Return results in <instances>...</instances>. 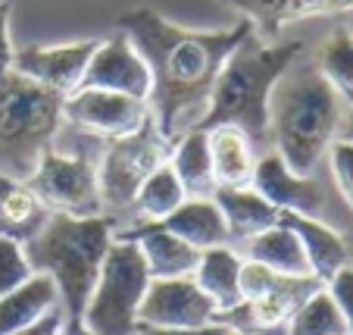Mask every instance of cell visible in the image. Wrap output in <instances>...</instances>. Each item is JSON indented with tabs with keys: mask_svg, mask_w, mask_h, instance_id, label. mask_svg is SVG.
I'll use <instances>...</instances> for the list:
<instances>
[{
	"mask_svg": "<svg viewBox=\"0 0 353 335\" xmlns=\"http://www.w3.org/2000/svg\"><path fill=\"white\" fill-rule=\"evenodd\" d=\"M116 28L138 47V54L150 69L147 107H150L157 128L172 144L185 132L200 126L222 63L254 32L247 19L234 22L232 28H219V32L185 28L169 22L154 7L125 10L116 19Z\"/></svg>",
	"mask_w": 353,
	"mask_h": 335,
	"instance_id": "6da1fadb",
	"label": "cell"
},
{
	"mask_svg": "<svg viewBox=\"0 0 353 335\" xmlns=\"http://www.w3.org/2000/svg\"><path fill=\"white\" fill-rule=\"evenodd\" d=\"M347 104L322 79L313 60H297L269 94V138L281 160L300 175H313L341 132Z\"/></svg>",
	"mask_w": 353,
	"mask_h": 335,
	"instance_id": "7a4b0ae2",
	"label": "cell"
},
{
	"mask_svg": "<svg viewBox=\"0 0 353 335\" xmlns=\"http://www.w3.org/2000/svg\"><path fill=\"white\" fill-rule=\"evenodd\" d=\"M297 57H303V41H263L256 32H250L222 63L210 107L197 128L207 132L213 126H238L256 154L269 151V94Z\"/></svg>",
	"mask_w": 353,
	"mask_h": 335,
	"instance_id": "3957f363",
	"label": "cell"
},
{
	"mask_svg": "<svg viewBox=\"0 0 353 335\" xmlns=\"http://www.w3.org/2000/svg\"><path fill=\"white\" fill-rule=\"evenodd\" d=\"M116 235V220L100 216L50 213L38 235L26 245V257L34 273L54 279L66 320H81L85 304L94 291L103 257Z\"/></svg>",
	"mask_w": 353,
	"mask_h": 335,
	"instance_id": "277c9868",
	"label": "cell"
},
{
	"mask_svg": "<svg viewBox=\"0 0 353 335\" xmlns=\"http://www.w3.org/2000/svg\"><path fill=\"white\" fill-rule=\"evenodd\" d=\"M63 94L10 69L0 75V173L26 182L63 128Z\"/></svg>",
	"mask_w": 353,
	"mask_h": 335,
	"instance_id": "5b68a950",
	"label": "cell"
},
{
	"mask_svg": "<svg viewBox=\"0 0 353 335\" xmlns=\"http://www.w3.org/2000/svg\"><path fill=\"white\" fill-rule=\"evenodd\" d=\"M147 285H150V273H147L141 248L132 238L113 235V245L103 257L81 323L94 335H134Z\"/></svg>",
	"mask_w": 353,
	"mask_h": 335,
	"instance_id": "8992f818",
	"label": "cell"
},
{
	"mask_svg": "<svg viewBox=\"0 0 353 335\" xmlns=\"http://www.w3.org/2000/svg\"><path fill=\"white\" fill-rule=\"evenodd\" d=\"M172 141L157 128L154 116H147L141 128L132 135L103 141L97 160V179H100V198H103V213H122L132 210L138 188L147 182V175L169 163Z\"/></svg>",
	"mask_w": 353,
	"mask_h": 335,
	"instance_id": "52a82bcc",
	"label": "cell"
},
{
	"mask_svg": "<svg viewBox=\"0 0 353 335\" xmlns=\"http://www.w3.org/2000/svg\"><path fill=\"white\" fill-rule=\"evenodd\" d=\"M103 141L85 151H60L54 144L44 151L34 173L28 175V188L44 201L47 210L69 216H100L103 198H100L97 160Z\"/></svg>",
	"mask_w": 353,
	"mask_h": 335,
	"instance_id": "ba28073f",
	"label": "cell"
},
{
	"mask_svg": "<svg viewBox=\"0 0 353 335\" xmlns=\"http://www.w3.org/2000/svg\"><path fill=\"white\" fill-rule=\"evenodd\" d=\"M150 116L147 101L128 97L119 91H103V88H75L63 97V119L72 128L94 138H122L141 128V122Z\"/></svg>",
	"mask_w": 353,
	"mask_h": 335,
	"instance_id": "9c48e42d",
	"label": "cell"
},
{
	"mask_svg": "<svg viewBox=\"0 0 353 335\" xmlns=\"http://www.w3.org/2000/svg\"><path fill=\"white\" fill-rule=\"evenodd\" d=\"M322 285L325 282H319L316 276H281L272 291L254 298V301L234 304L232 310H222V314H216V323L232 329V332L275 335L279 329H288L294 310Z\"/></svg>",
	"mask_w": 353,
	"mask_h": 335,
	"instance_id": "30bf717a",
	"label": "cell"
},
{
	"mask_svg": "<svg viewBox=\"0 0 353 335\" xmlns=\"http://www.w3.org/2000/svg\"><path fill=\"white\" fill-rule=\"evenodd\" d=\"M216 323V304L210 301L194 276L150 279L138 310V326L154 329H200Z\"/></svg>",
	"mask_w": 353,
	"mask_h": 335,
	"instance_id": "8fae6325",
	"label": "cell"
},
{
	"mask_svg": "<svg viewBox=\"0 0 353 335\" xmlns=\"http://www.w3.org/2000/svg\"><path fill=\"white\" fill-rule=\"evenodd\" d=\"M100 38L72 41V44H57V47H22L13 54V69L26 79L38 82V85L50 88L57 94H72L85 79V69L91 63L94 50H97Z\"/></svg>",
	"mask_w": 353,
	"mask_h": 335,
	"instance_id": "7c38bea8",
	"label": "cell"
},
{
	"mask_svg": "<svg viewBox=\"0 0 353 335\" xmlns=\"http://www.w3.org/2000/svg\"><path fill=\"white\" fill-rule=\"evenodd\" d=\"M250 185L272 204L281 213H303V216H319L325 210V191L313 175H300L281 160L275 148L263 151L256 157L254 182Z\"/></svg>",
	"mask_w": 353,
	"mask_h": 335,
	"instance_id": "4fadbf2b",
	"label": "cell"
},
{
	"mask_svg": "<svg viewBox=\"0 0 353 335\" xmlns=\"http://www.w3.org/2000/svg\"><path fill=\"white\" fill-rule=\"evenodd\" d=\"M79 88H103V91H119L128 97H138V101H147L150 69H147L144 57L138 54V47L119 32L97 44Z\"/></svg>",
	"mask_w": 353,
	"mask_h": 335,
	"instance_id": "5bb4252c",
	"label": "cell"
},
{
	"mask_svg": "<svg viewBox=\"0 0 353 335\" xmlns=\"http://www.w3.org/2000/svg\"><path fill=\"white\" fill-rule=\"evenodd\" d=\"M219 3L244 16L263 41H279V35L300 19L353 13V0H219Z\"/></svg>",
	"mask_w": 353,
	"mask_h": 335,
	"instance_id": "9a60e30c",
	"label": "cell"
},
{
	"mask_svg": "<svg viewBox=\"0 0 353 335\" xmlns=\"http://www.w3.org/2000/svg\"><path fill=\"white\" fill-rule=\"evenodd\" d=\"M116 235L132 238L141 248L150 279H175V276H191L197 269L200 251L185 238L172 235L163 222H132Z\"/></svg>",
	"mask_w": 353,
	"mask_h": 335,
	"instance_id": "2e32d148",
	"label": "cell"
},
{
	"mask_svg": "<svg viewBox=\"0 0 353 335\" xmlns=\"http://www.w3.org/2000/svg\"><path fill=\"white\" fill-rule=\"evenodd\" d=\"M279 222H285L294 235L303 245V254H307L310 273L319 282H328L341 267L350 263V245L338 229L325 226L319 216H303V213H281Z\"/></svg>",
	"mask_w": 353,
	"mask_h": 335,
	"instance_id": "e0dca14e",
	"label": "cell"
},
{
	"mask_svg": "<svg viewBox=\"0 0 353 335\" xmlns=\"http://www.w3.org/2000/svg\"><path fill=\"white\" fill-rule=\"evenodd\" d=\"M213 201L219 204L222 216H225L228 245H232V248H238L247 238L260 235L263 229L275 226L281 216V210H275L254 185H238V188L219 185L213 191Z\"/></svg>",
	"mask_w": 353,
	"mask_h": 335,
	"instance_id": "ac0fdd59",
	"label": "cell"
},
{
	"mask_svg": "<svg viewBox=\"0 0 353 335\" xmlns=\"http://www.w3.org/2000/svg\"><path fill=\"white\" fill-rule=\"evenodd\" d=\"M50 213L54 210L44 207V201L28 188V182L0 173V238L28 245L44 229Z\"/></svg>",
	"mask_w": 353,
	"mask_h": 335,
	"instance_id": "d6986e66",
	"label": "cell"
},
{
	"mask_svg": "<svg viewBox=\"0 0 353 335\" xmlns=\"http://www.w3.org/2000/svg\"><path fill=\"white\" fill-rule=\"evenodd\" d=\"M163 226L172 235L185 238L188 245H194L197 251L207 248H219V245H228V226L225 216H222L219 204L210 198H185L179 204V210L160 220Z\"/></svg>",
	"mask_w": 353,
	"mask_h": 335,
	"instance_id": "ffe728a7",
	"label": "cell"
},
{
	"mask_svg": "<svg viewBox=\"0 0 353 335\" xmlns=\"http://www.w3.org/2000/svg\"><path fill=\"white\" fill-rule=\"evenodd\" d=\"M210 138V157H213V175L219 185H250L256 169V148L250 144L238 126H213L207 128Z\"/></svg>",
	"mask_w": 353,
	"mask_h": 335,
	"instance_id": "44dd1931",
	"label": "cell"
},
{
	"mask_svg": "<svg viewBox=\"0 0 353 335\" xmlns=\"http://www.w3.org/2000/svg\"><path fill=\"white\" fill-rule=\"evenodd\" d=\"M54 307H60V291H57L54 279L44 273H34L19 289L0 298V335H13L34 326Z\"/></svg>",
	"mask_w": 353,
	"mask_h": 335,
	"instance_id": "7402d4cb",
	"label": "cell"
},
{
	"mask_svg": "<svg viewBox=\"0 0 353 335\" xmlns=\"http://www.w3.org/2000/svg\"><path fill=\"white\" fill-rule=\"evenodd\" d=\"M238 251L244 260H256L263 267L275 269L279 276H313L310 273L307 254H303V245L300 238L285 226V222H275V226L263 229L260 235L247 238L244 245H238Z\"/></svg>",
	"mask_w": 353,
	"mask_h": 335,
	"instance_id": "603a6c76",
	"label": "cell"
},
{
	"mask_svg": "<svg viewBox=\"0 0 353 335\" xmlns=\"http://www.w3.org/2000/svg\"><path fill=\"white\" fill-rule=\"evenodd\" d=\"M241 263L244 257L232 248V245H219V248L200 251L197 269H194V282L200 285V291L216 304V314L232 310L234 304H241Z\"/></svg>",
	"mask_w": 353,
	"mask_h": 335,
	"instance_id": "cb8c5ba5",
	"label": "cell"
},
{
	"mask_svg": "<svg viewBox=\"0 0 353 335\" xmlns=\"http://www.w3.org/2000/svg\"><path fill=\"white\" fill-rule=\"evenodd\" d=\"M169 166L175 169L188 198H210L216 191L213 157H210V138L203 128H191L172 144Z\"/></svg>",
	"mask_w": 353,
	"mask_h": 335,
	"instance_id": "d4e9b609",
	"label": "cell"
},
{
	"mask_svg": "<svg viewBox=\"0 0 353 335\" xmlns=\"http://www.w3.org/2000/svg\"><path fill=\"white\" fill-rule=\"evenodd\" d=\"M313 63L322 73V79L341 94V101L350 107L353 104V35L347 32V26L332 28V35L316 50Z\"/></svg>",
	"mask_w": 353,
	"mask_h": 335,
	"instance_id": "484cf974",
	"label": "cell"
},
{
	"mask_svg": "<svg viewBox=\"0 0 353 335\" xmlns=\"http://www.w3.org/2000/svg\"><path fill=\"white\" fill-rule=\"evenodd\" d=\"M185 188H181L179 175L169 163H163L160 169L147 175V182L138 188L132 210L138 213V222H160L166 220L172 210H179V204L185 201Z\"/></svg>",
	"mask_w": 353,
	"mask_h": 335,
	"instance_id": "4316f807",
	"label": "cell"
},
{
	"mask_svg": "<svg viewBox=\"0 0 353 335\" xmlns=\"http://www.w3.org/2000/svg\"><path fill=\"white\" fill-rule=\"evenodd\" d=\"M285 335H347L344 316H341L338 304L328 295L325 285L316 289L307 301L294 310Z\"/></svg>",
	"mask_w": 353,
	"mask_h": 335,
	"instance_id": "83f0119b",
	"label": "cell"
},
{
	"mask_svg": "<svg viewBox=\"0 0 353 335\" xmlns=\"http://www.w3.org/2000/svg\"><path fill=\"white\" fill-rule=\"evenodd\" d=\"M32 276L34 269L26 257V245L13 242V238H0V298L19 289Z\"/></svg>",
	"mask_w": 353,
	"mask_h": 335,
	"instance_id": "f1b7e54d",
	"label": "cell"
},
{
	"mask_svg": "<svg viewBox=\"0 0 353 335\" xmlns=\"http://www.w3.org/2000/svg\"><path fill=\"white\" fill-rule=\"evenodd\" d=\"M328 166H332L334 185L344 195V201L353 210V144L344 138H334L332 148H328Z\"/></svg>",
	"mask_w": 353,
	"mask_h": 335,
	"instance_id": "f546056e",
	"label": "cell"
},
{
	"mask_svg": "<svg viewBox=\"0 0 353 335\" xmlns=\"http://www.w3.org/2000/svg\"><path fill=\"white\" fill-rule=\"evenodd\" d=\"M281 276L275 273V269L263 267V263L256 260H244L241 263V301H254V298H263L266 291H272L275 285H279Z\"/></svg>",
	"mask_w": 353,
	"mask_h": 335,
	"instance_id": "4dcf8cb0",
	"label": "cell"
},
{
	"mask_svg": "<svg viewBox=\"0 0 353 335\" xmlns=\"http://www.w3.org/2000/svg\"><path fill=\"white\" fill-rule=\"evenodd\" d=\"M325 289H328V295L334 298V304H338L341 316H344L347 335H353V263L341 267L338 273L325 282Z\"/></svg>",
	"mask_w": 353,
	"mask_h": 335,
	"instance_id": "1f68e13d",
	"label": "cell"
},
{
	"mask_svg": "<svg viewBox=\"0 0 353 335\" xmlns=\"http://www.w3.org/2000/svg\"><path fill=\"white\" fill-rule=\"evenodd\" d=\"M10 13L13 3H0V75H7L13 69V41H10Z\"/></svg>",
	"mask_w": 353,
	"mask_h": 335,
	"instance_id": "d6a6232c",
	"label": "cell"
},
{
	"mask_svg": "<svg viewBox=\"0 0 353 335\" xmlns=\"http://www.w3.org/2000/svg\"><path fill=\"white\" fill-rule=\"evenodd\" d=\"M228 329L219 323H210V326L200 329H154V326H138V335H225Z\"/></svg>",
	"mask_w": 353,
	"mask_h": 335,
	"instance_id": "836d02e7",
	"label": "cell"
},
{
	"mask_svg": "<svg viewBox=\"0 0 353 335\" xmlns=\"http://www.w3.org/2000/svg\"><path fill=\"white\" fill-rule=\"evenodd\" d=\"M338 138H344V141H350V144H353V104L344 110V119H341V132H338Z\"/></svg>",
	"mask_w": 353,
	"mask_h": 335,
	"instance_id": "e575fe53",
	"label": "cell"
},
{
	"mask_svg": "<svg viewBox=\"0 0 353 335\" xmlns=\"http://www.w3.org/2000/svg\"><path fill=\"white\" fill-rule=\"evenodd\" d=\"M63 332H66V335H94L81 320H66V323H63Z\"/></svg>",
	"mask_w": 353,
	"mask_h": 335,
	"instance_id": "d590c367",
	"label": "cell"
},
{
	"mask_svg": "<svg viewBox=\"0 0 353 335\" xmlns=\"http://www.w3.org/2000/svg\"><path fill=\"white\" fill-rule=\"evenodd\" d=\"M347 32H350V35H353V16H350V22H347Z\"/></svg>",
	"mask_w": 353,
	"mask_h": 335,
	"instance_id": "8d00e7d4",
	"label": "cell"
},
{
	"mask_svg": "<svg viewBox=\"0 0 353 335\" xmlns=\"http://www.w3.org/2000/svg\"><path fill=\"white\" fill-rule=\"evenodd\" d=\"M225 335H247V332H232V329H228V332Z\"/></svg>",
	"mask_w": 353,
	"mask_h": 335,
	"instance_id": "74e56055",
	"label": "cell"
},
{
	"mask_svg": "<svg viewBox=\"0 0 353 335\" xmlns=\"http://www.w3.org/2000/svg\"><path fill=\"white\" fill-rule=\"evenodd\" d=\"M0 3H16V0H0Z\"/></svg>",
	"mask_w": 353,
	"mask_h": 335,
	"instance_id": "f35d334b",
	"label": "cell"
},
{
	"mask_svg": "<svg viewBox=\"0 0 353 335\" xmlns=\"http://www.w3.org/2000/svg\"><path fill=\"white\" fill-rule=\"evenodd\" d=\"M54 335H66V332H63V329H60V332H54Z\"/></svg>",
	"mask_w": 353,
	"mask_h": 335,
	"instance_id": "ab89813d",
	"label": "cell"
},
{
	"mask_svg": "<svg viewBox=\"0 0 353 335\" xmlns=\"http://www.w3.org/2000/svg\"><path fill=\"white\" fill-rule=\"evenodd\" d=\"M134 335H138V332H134Z\"/></svg>",
	"mask_w": 353,
	"mask_h": 335,
	"instance_id": "60d3db41",
	"label": "cell"
}]
</instances>
